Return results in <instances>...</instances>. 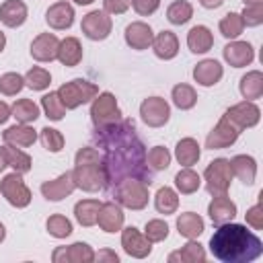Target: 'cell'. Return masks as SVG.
<instances>
[{
    "instance_id": "6da1fadb",
    "label": "cell",
    "mask_w": 263,
    "mask_h": 263,
    "mask_svg": "<svg viewBox=\"0 0 263 263\" xmlns=\"http://www.w3.org/2000/svg\"><path fill=\"white\" fill-rule=\"evenodd\" d=\"M92 138L99 148H103L107 187H115L123 179H142L148 185L152 183L146 166V148L138 138L136 123L132 119H119L115 123L95 127Z\"/></svg>"
},
{
    "instance_id": "7a4b0ae2",
    "label": "cell",
    "mask_w": 263,
    "mask_h": 263,
    "mask_svg": "<svg viewBox=\"0 0 263 263\" xmlns=\"http://www.w3.org/2000/svg\"><path fill=\"white\" fill-rule=\"evenodd\" d=\"M212 255L222 263H251L263 255V242L242 224H220L210 238Z\"/></svg>"
},
{
    "instance_id": "3957f363",
    "label": "cell",
    "mask_w": 263,
    "mask_h": 263,
    "mask_svg": "<svg viewBox=\"0 0 263 263\" xmlns=\"http://www.w3.org/2000/svg\"><path fill=\"white\" fill-rule=\"evenodd\" d=\"M72 179L78 189L88 191V193L105 189L107 187V171H105L103 154L92 146L80 148L74 158Z\"/></svg>"
},
{
    "instance_id": "277c9868",
    "label": "cell",
    "mask_w": 263,
    "mask_h": 263,
    "mask_svg": "<svg viewBox=\"0 0 263 263\" xmlns=\"http://www.w3.org/2000/svg\"><path fill=\"white\" fill-rule=\"evenodd\" d=\"M148 183L142 179H123L113 187V197L119 205L127 210H144L148 205Z\"/></svg>"
},
{
    "instance_id": "5b68a950",
    "label": "cell",
    "mask_w": 263,
    "mask_h": 263,
    "mask_svg": "<svg viewBox=\"0 0 263 263\" xmlns=\"http://www.w3.org/2000/svg\"><path fill=\"white\" fill-rule=\"evenodd\" d=\"M97 95H99V86L84 78H74L58 88V97L62 99L66 109H76V107L92 101Z\"/></svg>"
},
{
    "instance_id": "8992f818",
    "label": "cell",
    "mask_w": 263,
    "mask_h": 263,
    "mask_svg": "<svg viewBox=\"0 0 263 263\" xmlns=\"http://www.w3.org/2000/svg\"><path fill=\"white\" fill-rule=\"evenodd\" d=\"M205 189L210 195H226L232 183V171H230V162L226 158H216L208 164L205 173Z\"/></svg>"
},
{
    "instance_id": "52a82bcc",
    "label": "cell",
    "mask_w": 263,
    "mask_h": 263,
    "mask_svg": "<svg viewBox=\"0 0 263 263\" xmlns=\"http://www.w3.org/2000/svg\"><path fill=\"white\" fill-rule=\"evenodd\" d=\"M90 119L95 127H103L121 119V109L113 92H99L90 105Z\"/></svg>"
},
{
    "instance_id": "ba28073f",
    "label": "cell",
    "mask_w": 263,
    "mask_h": 263,
    "mask_svg": "<svg viewBox=\"0 0 263 263\" xmlns=\"http://www.w3.org/2000/svg\"><path fill=\"white\" fill-rule=\"evenodd\" d=\"M0 193L6 197V201L14 208H27L31 203V191L23 181L21 173H10L0 181Z\"/></svg>"
},
{
    "instance_id": "9c48e42d",
    "label": "cell",
    "mask_w": 263,
    "mask_h": 263,
    "mask_svg": "<svg viewBox=\"0 0 263 263\" xmlns=\"http://www.w3.org/2000/svg\"><path fill=\"white\" fill-rule=\"evenodd\" d=\"M80 29H82L84 37H88L90 41H103V39L109 37L111 29H113V23H111V16L105 10H90L88 14L82 16Z\"/></svg>"
},
{
    "instance_id": "30bf717a",
    "label": "cell",
    "mask_w": 263,
    "mask_h": 263,
    "mask_svg": "<svg viewBox=\"0 0 263 263\" xmlns=\"http://www.w3.org/2000/svg\"><path fill=\"white\" fill-rule=\"evenodd\" d=\"M140 117L150 127H162L171 119V107L162 97H148L140 105Z\"/></svg>"
},
{
    "instance_id": "8fae6325",
    "label": "cell",
    "mask_w": 263,
    "mask_h": 263,
    "mask_svg": "<svg viewBox=\"0 0 263 263\" xmlns=\"http://www.w3.org/2000/svg\"><path fill=\"white\" fill-rule=\"evenodd\" d=\"M240 136V129L226 119V115H222V119L216 123V127L208 134L205 138V148L210 150H220V148H228L232 146Z\"/></svg>"
},
{
    "instance_id": "7c38bea8",
    "label": "cell",
    "mask_w": 263,
    "mask_h": 263,
    "mask_svg": "<svg viewBox=\"0 0 263 263\" xmlns=\"http://www.w3.org/2000/svg\"><path fill=\"white\" fill-rule=\"evenodd\" d=\"M121 247L123 251L134 257V259H144L150 255L152 251V242L136 228V226H127V228H121Z\"/></svg>"
},
{
    "instance_id": "4fadbf2b",
    "label": "cell",
    "mask_w": 263,
    "mask_h": 263,
    "mask_svg": "<svg viewBox=\"0 0 263 263\" xmlns=\"http://www.w3.org/2000/svg\"><path fill=\"white\" fill-rule=\"evenodd\" d=\"M224 115H226V119L232 121L238 129L253 127V125H257L259 119H261V111H259V107H257L253 101L236 103V105H232Z\"/></svg>"
},
{
    "instance_id": "5bb4252c",
    "label": "cell",
    "mask_w": 263,
    "mask_h": 263,
    "mask_svg": "<svg viewBox=\"0 0 263 263\" xmlns=\"http://www.w3.org/2000/svg\"><path fill=\"white\" fill-rule=\"evenodd\" d=\"M51 259L53 263H90L95 261V251L86 242H74L70 247H58Z\"/></svg>"
},
{
    "instance_id": "9a60e30c",
    "label": "cell",
    "mask_w": 263,
    "mask_h": 263,
    "mask_svg": "<svg viewBox=\"0 0 263 263\" xmlns=\"http://www.w3.org/2000/svg\"><path fill=\"white\" fill-rule=\"evenodd\" d=\"M74 189H76V183H74V179H72V171H68V173L60 175V177L53 179V181H45V183L41 185V195H43L47 201H62L64 197L72 195Z\"/></svg>"
},
{
    "instance_id": "2e32d148",
    "label": "cell",
    "mask_w": 263,
    "mask_h": 263,
    "mask_svg": "<svg viewBox=\"0 0 263 263\" xmlns=\"http://www.w3.org/2000/svg\"><path fill=\"white\" fill-rule=\"evenodd\" d=\"M222 53L232 68H245L255 60V49L249 41H230L222 49Z\"/></svg>"
},
{
    "instance_id": "e0dca14e",
    "label": "cell",
    "mask_w": 263,
    "mask_h": 263,
    "mask_svg": "<svg viewBox=\"0 0 263 263\" xmlns=\"http://www.w3.org/2000/svg\"><path fill=\"white\" fill-rule=\"evenodd\" d=\"M123 210L117 201H107L101 203L99 216H97V224L101 226V230L105 232H119L123 228Z\"/></svg>"
},
{
    "instance_id": "ac0fdd59",
    "label": "cell",
    "mask_w": 263,
    "mask_h": 263,
    "mask_svg": "<svg viewBox=\"0 0 263 263\" xmlns=\"http://www.w3.org/2000/svg\"><path fill=\"white\" fill-rule=\"evenodd\" d=\"M60 39L53 33H41L31 43V55L37 62H53L58 58Z\"/></svg>"
},
{
    "instance_id": "d6986e66",
    "label": "cell",
    "mask_w": 263,
    "mask_h": 263,
    "mask_svg": "<svg viewBox=\"0 0 263 263\" xmlns=\"http://www.w3.org/2000/svg\"><path fill=\"white\" fill-rule=\"evenodd\" d=\"M45 23L55 31H66L74 23V8L68 2H55L45 12Z\"/></svg>"
},
{
    "instance_id": "ffe728a7",
    "label": "cell",
    "mask_w": 263,
    "mask_h": 263,
    "mask_svg": "<svg viewBox=\"0 0 263 263\" xmlns=\"http://www.w3.org/2000/svg\"><path fill=\"white\" fill-rule=\"evenodd\" d=\"M152 39H154V33L150 29V25L142 23V21H136V23H129L125 27V43L132 47V49H148L152 45Z\"/></svg>"
},
{
    "instance_id": "44dd1931",
    "label": "cell",
    "mask_w": 263,
    "mask_h": 263,
    "mask_svg": "<svg viewBox=\"0 0 263 263\" xmlns=\"http://www.w3.org/2000/svg\"><path fill=\"white\" fill-rule=\"evenodd\" d=\"M208 216L216 226L232 222L236 216V203L226 195H216L208 205Z\"/></svg>"
},
{
    "instance_id": "7402d4cb",
    "label": "cell",
    "mask_w": 263,
    "mask_h": 263,
    "mask_svg": "<svg viewBox=\"0 0 263 263\" xmlns=\"http://www.w3.org/2000/svg\"><path fill=\"white\" fill-rule=\"evenodd\" d=\"M224 76V68L218 60H201L193 68V80L201 86H214Z\"/></svg>"
},
{
    "instance_id": "603a6c76",
    "label": "cell",
    "mask_w": 263,
    "mask_h": 263,
    "mask_svg": "<svg viewBox=\"0 0 263 263\" xmlns=\"http://www.w3.org/2000/svg\"><path fill=\"white\" fill-rule=\"evenodd\" d=\"M2 138H4V144H8V146L29 148L37 140V132L29 123H16V125L6 127L4 134H2Z\"/></svg>"
},
{
    "instance_id": "cb8c5ba5",
    "label": "cell",
    "mask_w": 263,
    "mask_h": 263,
    "mask_svg": "<svg viewBox=\"0 0 263 263\" xmlns=\"http://www.w3.org/2000/svg\"><path fill=\"white\" fill-rule=\"evenodd\" d=\"M0 21L10 29L21 27L27 21V4L23 0H4L0 4Z\"/></svg>"
},
{
    "instance_id": "d4e9b609",
    "label": "cell",
    "mask_w": 263,
    "mask_h": 263,
    "mask_svg": "<svg viewBox=\"0 0 263 263\" xmlns=\"http://www.w3.org/2000/svg\"><path fill=\"white\" fill-rule=\"evenodd\" d=\"M230 162V171L234 177H238L245 185H253L257 177V160L249 154H236Z\"/></svg>"
},
{
    "instance_id": "484cf974",
    "label": "cell",
    "mask_w": 263,
    "mask_h": 263,
    "mask_svg": "<svg viewBox=\"0 0 263 263\" xmlns=\"http://www.w3.org/2000/svg\"><path fill=\"white\" fill-rule=\"evenodd\" d=\"M152 49L160 60H173L179 53V39L173 31H160L152 39Z\"/></svg>"
},
{
    "instance_id": "4316f807",
    "label": "cell",
    "mask_w": 263,
    "mask_h": 263,
    "mask_svg": "<svg viewBox=\"0 0 263 263\" xmlns=\"http://www.w3.org/2000/svg\"><path fill=\"white\" fill-rule=\"evenodd\" d=\"M187 45L193 53H205L214 45V35L205 25H195L187 33Z\"/></svg>"
},
{
    "instance_id": "83f0119b",
    "label": "cell",
    "mask_w": 263,
    "mask_h": 263,
    "mask_svg": "<svg viewBox=\"0 0 263 263\" xmlns=\"http://www.w3.org/2000/svg\"><path fill=\"white\" fill-rule=\"evenodd\" d=\"M55 60H60V62H62L64 66H68V68L78 66L80 60H82V45H80V41H78L76 37H66V39H62L60 45H58V58H55Z\"/></svg>"
},
{
    "instance_id": "f1b7e54d",
    "label": "cell",
    "mask_w": 263,
    "mask_h": 263,
    "mask_svg": "<svg viewBox=\"0 0 263 263\" xmlns=\"http://www.w3.org/2000/svg\"><path fill=\"white\" fill-rule=\"evenodd\" d=\"M201 156V148L197 144V140L193 138H183L177 142L175 146V158L179 160V164L183 166H193Z\"/></svg>"
},
{
    "instance_id": "f546056e",
    "label": "cell",
    "mask_w": 263,
    "mask_h": 263,
    "mask_svg": "<svg viewBox=\"0 0 263 263\" xmlns=\"http://www.w3.org/2000/svg\"><path fill=\"white\" fill-rule=\"evenodd\" d=\"M203 228H205V222L195 212H185L177 218V230L185 238H197L203 232Z\"/></svg>"
},
{
    "instance_id": "4dcf8cb0",
    "label": "cell",
    "mask_w": 263,
    "mask_h": 263,
    "mask_svg": "<svg viewBox=\"0 0 263 263\" xmlns=\"http://www.w3.org/2000/svg\"><path fill=\"white\" fill-rule=\"evenodd\" d=\"M240 95L245 101H255V99H261L263 95V74L259 70H251L247 72L242 78H240Z\"/></svg>"
},
{
    "instance_id": "1f68e13d",
    "label": "cell",
    "mask_w": 263,
    "mask_h": 263,
    "mask_svg": "<svg viewBox=\"0 0 263 263\" xmlns=\"http://www.w3.org/2000/svg\"><path fill=\"white\" fill-rule=\"evenodd\" d=\"M101 210V201L99 199H82L74 205V216L78 220L80 226H95L97 224V216Z\"/></svg>"
},
{
    "instance_id": "d6a6232c",
    "label": "cell",
    "mask_w": 263,
    "mask_h": 263,
    "mask_svg": "<svg viewBox=\"0 0 263 263\" xmlns=\"http://www.w3.org/2000/svg\"><path fill=\"white\" fill-rule=\"evenodd\" d=\"M168 261H181V263H203L205 261V251L203 247L195 240V238H189V242L177 251V253H171L168 255Z\"/></svg>"
},
{
    "instance_id": "836d02e7",
    "label": "cell",
    "mask_w": 263,
    "mask_h": 263,
    "mask_svg": "<svg viewBox=\"0 0 263 263\" xmlns=\"http://www.w3.org/2000/svg\"><path fill=\"white\" fill-rule=\"evenodd\" d=\"M171 99H173L175 107H179L181 111H187V109L195 107V103H197V92H195V88H193L191 84L181 82V84H175V86H173Z\"/></svg>"
},
{
    "instance_id": "e575fe53",
    "label": "cell",
    "mask_w": 263,
    "mask_h": 263,
    "mask_svg": "<svg viewBox=\"0 0 263 263\" xmlns=\"http://www.w3.org/2000/svg\"><path fill=\"white\" fill-rule=\"evenodd\" d=\"M199 185H201V179H199V175H197L191 166H185V168H181V171L175 175V187H177V191L183 193V195L195 193V191L199 189Z\"/></svg>"
},
{
    "instance_id": "d590c367",
    "label": "cell",
    "mask_w": 263,
    "mask_h": 263,
    "mask_svg": "<svg viewBox=\"0 0 263 263\" xmlns=\"http://www.w3.org/2000/svg\"><path fill=\"white\" fill-rule=\"evenodd\" d=\"M154 208L160 214H164V216L175 214L177 208H179V195H177V191L173 187H166V185L160 187L156 191V195H154Z\"/></svg>"
},
{
    "instance_id": "8d00e7d4",
    "label": "cell",
    "mask_w": 263,
    "mask_h": 263,
    "mask_svg": "<svg viewBox=\"0 0 263 263\" xmlns=\"http://www.w3.org/2000/svg\"><path fill=\"white\" fill-rule=\"evenodd\" d=\"M10 117H14L18 123H31L39 117V107L31 99H18L10 107Z\"/></svg>"
},
{
    "instance_id": "74e56055",
    "label": "cell",
    "mask_w": 263,
    "mask_h": 263,
    "mask_svg": "<svg viewBox=\"0 0 263 263\" xmlns=\"http://www.w3.org/2000/svg\"><path fill=\"white\" fill-rule=\"evenodd\" d=\"M4 150H6V162H8V166H12L21 175H25V173L31 171V164L33 162H31V156L27 152H23L16 146H8V144H4Z\"/></svg>"
},
{
    "instance_id": "f35d334b",
    "label": "cell",
    "mask_w": 263,
    "mask_h": 263,
    "mask_svg": "<svg viewBox=\"0 0 263 263\" xmlns=\"http://www.w3.org/2000/svg\"><path fill=\"white\" fill-rule=\"evenodd\" d=\"M41 107H43L45 117L51 119V121H60V119L66 115V111H68V109L64 107L62 99L58 97V90H55V92H47V95H43V97H41Z\"/></svg>"
},
{
    "instance_id": "ab89813d",
    "label": "cell",
    "mask_w": 263,
    "mask_h": 263,
    "mask_svg": "<svg viewBox=\"0 0 263 263\" xmlns=\"http://www.w3.org/2000/svg\"><path fill=\"white\" fill-rule=\"evenodd\" d=\"M193 16V6L187 0H175L166 8V18L171 25H185Z\"/></svg>"
},
{
    "instance_id": "60d3db41",
    "label": "cell",
    "mask_w": 263,
    "mask_h": 263,
    "mask_svg": "<svg viewBox=\"0 0 263 263\" xmlns=\"http://www.w3.org/2000/svg\"><path fill=\"white\" fill-rule=\"evenodd\" d=\"M218 29H220V33H222L226 39H236V37L242 33L245 23H242V18H240L238 12H228V14L220 21Z\"/></svg>"
},
{
    "instance_id": "b9f144b4",
    "label": "cell",
    "mask_w": 263,
    "mask_h": 263,
    "mask_svg": "<svg viewBox=\"0 0 263 263\" xmlns=\"http://www.w3.org/2000/svg\"><path fill=\"white\" fill-rule=\"evenodd\" d=\"M45 228L53 238H66V236L72 234V222L62 214L49 216L47 222H45Z\"/></svg>"
},
{
    "instance_id": "7bdbcfd3",
    "label": "cell",
    "mask_w": 263,
    "mask_h": 263,
    "mask_svg": "<svg viewBox=\"0 0 263 263\" xmlns=\"http://www.w3.org/2000/svg\"><path fill=\"white\" fill-rule=\"evenodd\" d=\"M23 78H25V84L33 90H45L51 84V74L45 68H39V66L31 68Z\"/></svg>"
},
{
    "instance_id": "ee69618b",
    "label": "cell",
    "mask_w": 263,
    "mask_h": 263,
    "mask_svg": "<svg viewBox=\"0 0 263 263\" xmlns=\"http://www.w3.org/2000/svg\"><path fill=\"white\" fill-rule=\"evenodd\" d=\"M23 86H25V78L21 74H16V72H6V74L0 76V92L4 97L18 95L23 90Z\"/></svg>"
},
{
    "instance_id": "f6af8a7d",
    "label": "cell",
    "mask_w": 263,
    "mask_h": 263,
    "mask_svg": "<svg viewBox=\"0 0 263 263\" xmlns=\"http://www.w3.org/2000/svg\"><path fill=\"white\" fill-rule=\"evenodd\" d=\"M39 140H41V144H43V148L47 150V152H60L62 148H64V136H62V132H58L55 127H43L41 129V134H39Z\"/></svg>"
},
{
    "instance_id": "bcb514c9",
    "label": "cell",
    "mask_w": 263,
    "mask_h": 263,
    "mask_svg": "<svg viewBox=\"0 0 263 263\" xmlns=\"http://www.w3.org/2000/svg\"><path fill=\"white\" fill-rule=\"evenodd\" d=\"M146 162L154 171H164L171 164V152L164 146H154L150 148V152H146Z\"/></svg>"
},
{
    "instance_id": "7dc6e473",
    "label": "cell",
    "mask_w": 263,
    "mask_h": 263,
    "mask_svg": "<svg viewBox=\"0 0 263 263\" xmlns=\"http://www.w3.org/2000/svg\"><path fill=\"white\" fill-rule=\"evenodd\" d=\"M144 236L150 240V242H162L166 236H168V224L164 220H150L146 222V228H144Z\"/></svg>"
},
{
    "instance_id": "c3c4849f",
    "label": "cell",
    "mask_w": 263,
    "mask_h": 263,
    "mask_svg": "<svg viewBox=\"0 0 263 263\" xmlns=\"http://www.w3.org/2000/svg\"><path fill=\"white\" fill-rule=\"evenodd\" d=\"M245 27H259L263 23V4H247L240 12Z\"/></svg>"
},
{
    "instance_id": "681fc988",
    "label": "cell",
    "mask_w": 263,
    "mask_h": 263,
    "mask_svg": "<svg viewBox=\"0 0 263 263\" xmlns=\"http://www.w3.org/2000/svg\"><path fill=\"white\" fill-rule=\"evenodd\" d=\"M245 218H247L249 226H253L255 230H261L263 228V208H261V203H255L253 208H249Z\"/></svg>"
},
{
    "instance_id": "f907efd6",
    "label": "cell",
    "mask_w": 263,
    "mask_h": 263,
    "mask_svg": "<svg viewBox=\"0 0 263 263\" xmlns=\"http://www.w3.org/2000/svg\"><path fill=\"white\" fill-rule=\"evenodd\" d=\"M132 6L138 14L148 16V14L156 12V8L160 6V0H132Z\"/></svg>"
},
{
    "instance_id": "816d5d0a",
    "label": "cell",
    "mask_w": 263,
    "mask_h": 263,
    "mask_svg": "<svg viewBox=\"0 0 263 263\" xmlns=\"http://www.w3.org/2000/svg\"><path fill=\"white\" fill-rule=\"evenodd\" d=\"M132 6V0H103V10L107 14H123Z\"/></svg>"
},
{
    "instance_id": "f5cc1de1",
    "label": "cell",
    "mask_w": 263,
    "mask_h": 263,
    "mask_svg": "<svg viewBox=\"0 0 263 263\" xmlns=\"http://www.w3.org/2000/svg\"><path fill=\"white\" fill-rule=\"evenodd\" d=\"M95 261H111V263H117L119 261V257H117V253H113V251H99V253H95Z\"/></svg>"
},
{
    "instance_id": "db71d44e",
    "label": "cell",
    "mask_w": 263,
    "mask_h": 263,
    "mask_svg": "<svg viewBox=\"0 0 263 263\" xmlns=\"http://www.w3.org/2000/svg\"><path fill=\"white\" fill-rule=\"evenodd\" d=\"M8 117H10V107H8L4 101H0V125L6 123Z\"/></svg>"
},
{
    "instance_id": "11a10c76",
    "label": "cell",
    "mask_w": 263,
    "mask_h": 263,
    "mask_svg": "<svg viewBox=\"0 0 263 263\" xmlns=\"http://www.w3.org/2000/svg\"><path fill=\"white\" fill-rule=\"evenodd\" d=\"M222 2L224 0H199V4L203 8H218V6H222Z\"/></svg>"
},
{
    "instance_id": "9f6ffc18",
    "label": "cell",
    "mask_w": 263,
    "mask_h": 263,
    "mask_svg": "<svg viewBox=\"0 0 263 263\" xmlns=\"http://www.w3.org/2000/svg\"><path fill=\"white\" fill-rule=\"evenodd\" d=\"M6 166H8V162H6V150H4V146H0V173H2Z\"/></svg>"
},
{
    "instance_id": "6f0895ef",
    "label": "cell",
    "mask_w": 263,
    "mask_h": 263,
    "mask_svg": "<svg viewBox=\"0 0 263 263\" xmlns=\"http://www.w3.org/2000/svg\"><path fill=\"white\" fill-rule=\"evenodd\" d=\"M4 47H6V35L0 31V53L4 51Z\"/></svg>"
},
{
    "instance_id": "680465c9",
    "label": "cell",
    "mask_w": 263,
    "mask_h": 263,
    "mask_svg": "<svg viewBox=\"0 0 263 263\" xmlns=\"http://www.w3.org/2000/svg\"><path fill=\"white\" fill-rule=\"evenodd\" d=\"M72 2H76V4H80V6H86V4H90V2H95V0H72Z\"/></svg>"
},
{
    "instance_id": "91938a15",
    "label": "cell",
    "mask_w": 263,
    "mask_h": 263,
    "mask_svg": "<svg viewBox=\"0 0 263 263\" xmlns=\"http://www.w3.org/2000/svg\"><path fill=\"white\" fill-rule=\"evenodd\" d=\"M4 236H6V228H4L2 224H0V242L4 240Z\"/></svg>"
},
{
    "instance_id": "94428289",
    "label": "cell",
    "mask_w": 263,
    "mask_h": 263,
    "mask_svg": "<svg viewBox=\"0 0 263 263\" xmlns=\"http://www.w3.org/2000/svg\"><path fill=\"white\" fill-rule=\"evenodd\" d=\"M247 4H263V0H245V6Z\"/></svg>"
}]
</instances>
